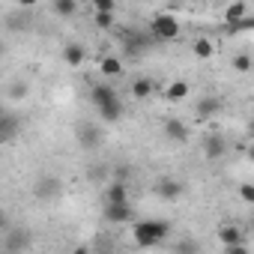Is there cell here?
Returning a JSON list of instances; mask_svg holds the SVG:
<instances>
[{
    "instance_id": "cell-1",
    "label": "cell",
    "mask_w": 254,
    "mask_h": 254,
    "mask_svg": "<svg viewBox=\"0 0 254 254\" xmlns=\"http://www.w3.org/2000/svg\"><path fill=\"white\" fill-rule=\"evenodd\" d=\"M90 99H93V105H96V111L105 123H117L123 117V99L111 84H93Z\"/></svg>"
},
{
    "instance_id": "cell-2",
    "label": "cell",
    "mask_w": 254,
    "mask_h": 254,
    "mask_svg": "<svg viewBox=\"0 0 254 254\" xmlns=\"http://www.w3.org/2000/svg\"><path fill=\"white\" fill-rule=\"evenodd\" d=\"M132 233H135V242L141 248H153V245L165 242V236L171 233V221H165V218H141V221H135Z\"/></svg>"
},
{
    "instance_id": "cell-3",
    "label": "cell",
    "mask_w": 254,
    "mask_h": 254,
    "mask_svg": "<svg viewBox=\"0 0 254 254\" xmlns=\"http://www.w3.org/2000/svg\"><path fill=\"white\" fill-rule=\"evenodd\" d=\"M180 33H183L180 21H177L174 15H168V12L156 15L153 24H150V36H153L156 42H174V39H180Z\"/></svg>"
},
{
    "instance_id": "cell-4",
    "label": "cell",
    "mask_w": 254,
    "mask_h": 254,
    "mask_svg": "<svg viewBox=\"0 0 254 254\" xmlns=\"http://www.w3.org/2000/svg\"><path fill=\"white\" fill-rule=\"evenodd\" d=\"M21 135V117L0 111V144H12Z\"/></svg>"
},
{
    "instance_id": "cell-5",
    "label": "cell",
    "mask_w": 254,
    "mask_h": 254,
    "mask_svg": "<svg viewBox=\"0 0 254 254\" xmlns=\"http://www.w3.org/2000/svg\"><path fill=\"white\" fill-rule=\"evenodd\" d=\"M105 218L111 224H129L135 218V209L129 200H120V203H105Z\"/></svg>"
},
{
    "instance_id": "cell-6",
    "label": "cell",
    "mask_w": 254,
    "mask_h": 254,
    "mask_svg": "<svg viewBox=\"0 0 254 254\" xmlns=\"http://www.w3.org/2000/svg\"><path fill=\"white\" fill-rule=\"evenodd\" d=\"M156 194L165 197V200H177V197L186 194V183H180V180H174V177H165V180H159Z\"/></svg>"
},
{
    "instance_id": "cell-7",
    "label": "cell",
    "mask_w": 254,
    "mask_h": 254,
    "mask_svg": "<svg viewBox=\"0 0 254 254\" xmlns=\"http://www.w3.org/2000/svg\"><path fill=\"white\" fill-rule=\"evenodd\" d=\"M224 153H227V141H224L221 135H206V138H203V156H206L209 162L224 159Z\"/></svg>"
},
{
    "instance_id": "cell-8",
    "label": "cell",
    "mask_w": 254,
    "mask_h": 254,
    "mask_svg": "<svg viewBox=\"0 0 254 254\" xmlns=\"http://www.w3.org/2000/svg\"><path fill=\"white\" fill-rule=\"evenodd\" d=\"M33 194H36L39 200H51V197H57V194H60V180H57V177H42V180H36Z\"/></svg>"
},
{
    "instance_id": "cell-9",
    "label": "cell",
    "mask_w": 254,
    "mask_h": 254,
    "mask_svg": "<svg viewBox=\"0 0 254 254\" xmlns=\"http://www.w3.org/2000/svg\"><path fill=\"white\" fill-rule=\"evenodd\" d=\"M162 132H165V138L174 141V144H186V141H189V126H186L183 120H168Z\"/></svg>"
},
{
    "instance_id": "cell-10",
    "label": "cell",
    "mask_w": 254,
    "mask_h": 254,
    "mask_svg": "<svg viewBox=\"0 0 254 254\" xmlns=\"http://www.w3.org/2000/svg\"><path fill=\"white\" fill-rule=\"evenodd\" d=\"M218 239H221V245L230 248V251H245V245H242V230H239V227H221V230H218Z\"/></svg>"
},
{
    "instance_id": "cell-11",
    "label": "cell",
    "mask_w": 254,
    "mask_h": 254,
    "mask_svg": "<svg viewBox=\"0 0 254 254\" xmlns=\"http://www.w3.org/2000/svg\"><path fill=\"white\" fill-rule=\"evenodd\" d=\"M78 144L87 147V150H96L102 144V132L96 129V126H81L78 129Z\"/></svg>"
},
{
    "instance_id": "cell-12",
    "label": "cell",
    "mask_w": 254,
    "mask_h": 254,
    "mask_svg": "<svg viewBox=\"0 0 254 254\" xmlns=\"http://www.w3.org/2000/svg\"><path fill=\"white\" fill-rule=\"evenodd\" d=\"M120 200H129V189L123 180H111V186L105 189V203H120Z\"/></svg>"
},
{
    "instance_id": "cell-13",
    "label": "cell",
    "mask_w": 254,
    "mask_h": 254,
    "mask_svg": "<svg viewBox=\"0 0 254 254\" xmlns=\"http://www.w3.org/2000/svg\"><path fill=\"white\" fill-rule=\"evenodd\" d=\"M84 60H87V51H84L78 42L63 45V63H66V66H81Z\"/></svg>"
},
{
    "instance_id": "cell-14",
    "label": "cell",
    "mask_w": 254,
    "mask_h": 254,
    "mask_svg": "<svg viewBox=\"0 0 254 254\" xmlns=\"http://www.w3.org/2000/svg\"><path fill=\"white\" fill-rule=\"evenodd\" d=\"M3 248H9V251H24V248H30V233H27V230H9Z\"/></svg>"
},
{
    "instance_id": "cell-15",
    "label": "cell",
    "mask_w": 254,
    "mask_h": 254,
    "mask_svg": "<svg viewBox=\"0 0 254 254\" xmlns=\"http://www.w3.org/2000/svg\"><path fill=\"white\" fill-rule=\"evenodd\" d=\"M242 15H248V6L242 3V0H233V3H230V6L224 9V21H227L230 27H233V24H236V21H239Z\"/></svg>"
},
{
    "instance_id": "cell-16",
    "label": "cell",
    "mask_w": 254,
    "mask_h": 254,
    "mask_svg": "<svg viewBox=\"0 0 254 254\" xmlns=\"http://www.w3.org/2000/svg\"><path fill=\"white\" fill-rule=\"evenodd\" d=\"M153 90H156V84H153L150 78H135V81H132V96H135V99H147Z\"/></svg>"
},
{
    "instance_id": "cell-17",
    "label": "cell",
    "mask_w": 254,
    "mask_h": 254,
    "mask_svg": "<svg viewBox=\"0 0 254 254\" xmlns=\"http://www.w3.org/2000/svg\"><path fill=\"white\" fill-rule=\"evenodd\" d=\"M194 111H197V117H215V114H218V111H221V102H218V99H212V96H209V99H200V102H197V108H194Z\"/></svg>"
},
{
    "instance_id": "cell-18",
    "label": "cell",
    "mask_w": 254,
    "mask_h": 254,
    "mask_svg": "<svg viewBox=\"0 0 254 254\" xmlns=\"http://www.w3.org/2000/svg\"><path fill=\"white\" fill-rule=\"evenodd\" d=\"M165 96H168L171 102H180V99H186V96H189V84H186V81H174V84H168Z\"/></svg>"
},
{
    "instance_id": "cell-19",
    "label": "cell",
    "mask_w": 254,
    "mask_h": 254,
    "mask_svg": "<svg viewBox=\"0 0 254 254\" xmlns=\"http://www.w3.org/2000/svg\"><path fill=\"white\" fill-rule=\"evenodd\" d=\"M54 12L63 15V18H72L78 12V3H75V0H54Z\"/></svg>"
},
{
    "instance_id": "cell-20",
    "label": "cell",
    "mask_w": 254,
    "mask_h": 254,
    "mask_svg": "<svg viewBox=\"0 0 254 254\" xmlns=\"http://www.w3.org/2000/svg\"><path fill=\"white\" fill-rule=\"evenodd\" d=\"M99 69H102V75H108V78H117V75L123 72V63H120L117 57H105Z\"/></svg>"
},
{
    "instance_id": "cell-21",
    "label": "cell",
    "mask_w": 254,
    "mask_h": 254,
    "mask_svg": "<svg viewBox=\"0 0 254 254\" xmlns=\"http://www.w3.org/2000/svg\"><path fill=\"white\" fill-rule=\"evenodd\" d=\"M212 51H215V48H212V42H209V39H197V42H194V57L209 60V57H212Z\"/></svg>"
},
{
    "instance_id": "cell-22",
    "label": "cell",
    "mask_w": 254,
    "mask_h": 254,
    "mask_svg": "<svg viewBox=\"0 0 254 254\" xmlns=\"http://www.w3.org/2000/svg\"><path fill=\"white\" fill-rule=\"evenodd\" d=\"M96 15V27L99 30H111L114 27V12H93Z\"/></svg>"
},
{
    "instance_id": "cell-23",
    "label": "cell",
    "mask_w": 254,
    "mask_h": 254,
    "mask_svg": "<svg viewBox=\"0 0 254 254\" xmlns=\"http://www.w3.org/2000/svg\"><path fill=\"white\" fill-rule=\"evenodd\" d=\"M6 93H9L12 99H24V96H27V84H24V81H12Z\"/></svg>"
},
{
    "instance_id": "cell-24",
    "label": "cell",
    "mask_w": 254,
    "mask_h": 254,
    "mask_svg": "<svg viewBox=\"0 0 254 254\" xmlns=\"http://www.w3.org/2000/svg\"><path fill=\"white\" fill-rule=\"evenodd\" d=\"M90 3H93V9H96V12H114V9H117L114 0H90Z\"/></svg>"
},
{
    "instance_id": "cell-25",
    "label": "cell",
    "mask_w": 254,
    "mask_h": 254,
    "mask_svg": "<svg viewBox=\"0 0 254 254\" xmlns=\"http://www.w3.org/2000/svg\"><path fill=\"white\" fill-rule=\"evenodd\" d=\"M233 66H236L239 72H248V69H251V57H248V54H236V57H233Z\"/></svg>"
},
{
    "instance_id": "cell-26",
    "label": "cell",
    "mask_w": 254,
    "mask_h": 254,
    "mask_svg": "<svg viewBox=\"0 0 254 254\" xmlns=\"http://www.w3.org/2000/svg\"><path fill=\"white\" fill-rule=\"evenodd\" d=\"M239 197H242L245 203H254V186H251V183H242V186H239Z\"/></svg>"
},
{
    "instance_id": "cell-27",
    "label": "cell",
    "mask_w": 254,
    "mask_h": 254,
    "mask_svg": "<svg viewBox=\"0 0 254 254\" xmlns=\"http://www.w3.org/2000/svg\"><path fill=\"white\" fill-rule=\"evenodd\" d=\"M0 230H9V218H6L3 209H0Z\"/></svg>"
},
{
    "instance_id": "cell-28",
    "label": "cell",
    "mask_w": 254,
    "mask_h": 254,
    "mask_svg": "<svg viewBox=\"0 0 254 254\" xmlns=\"http://www.w3.org/2000/svg\"><path fill=\"white\" fill-rule=\"evenodd\" d=\"M18 3H21L24 9H30V6H36V3H39V0H18Z\"/></svg>"
},
{
    "instance_id": "cell-29",
    "label": "cell",
    "mask_w": 254,
    "mask_h": 254,
    "mask_svg": "<svg viewBox=\"0 0 254 254\" xmlns=\"http://www.w3.org/2000/svg\"><path fill=\"white\" fill-rule=\"evenodd\" d=\"M3 51H6V48H3V42H0V57H3Z\"/></svg>"
},
{
    "instance_id": "cell-30",
    "label": "cell",
    "mask_w": 254,
    "mask_h": 254,
    "mask_svg": "<svg viewBox=\"0 0 254 254\" xmlns=\"http://www.w3.org/2000/svg\"><path fill=\"white\" fill-rule=\"evenodd\" d=\"M0 111H3V108H0Z\"/></svg>"
}]
</instances>
